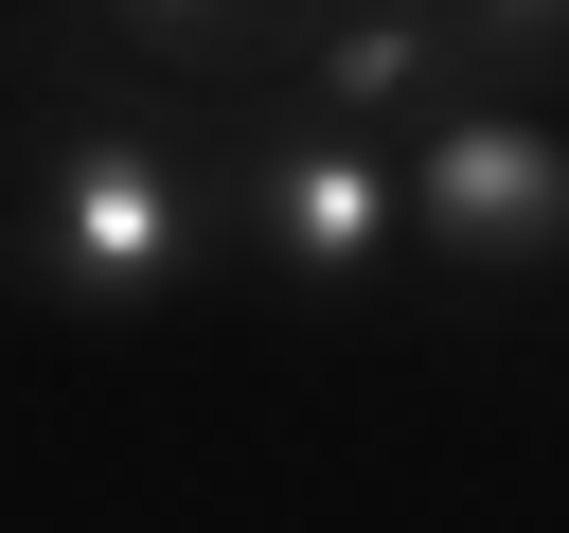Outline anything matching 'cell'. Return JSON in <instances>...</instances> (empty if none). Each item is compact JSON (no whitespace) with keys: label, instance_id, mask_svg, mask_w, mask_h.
<instances>
[{"label":"cell","instance_id":"obj_3","mask_svg":"<svg viewBox=\"0 0 569 533\" xmlns=\"http://www.w3.org/2000/svg\"><path fill=\"white\" fill-rule=\"evenodd\" d=\"M213 213H231V266L284 284V302H391V266H409V195H391V160L284 124L267 89L213 107Z\"/></svg>","mask_w":569,"mask_h":533},{"label":"cell","instance_id":"obj_1","mask_svg":"<svg viewBox=\"0 0 569 533\" xmlns=\"http://www.w3.org/2000/svg\"><path fill=\"white\" fill-rule=\"evenodd\" d=\"M213 107L231 89H142V71H89L53 36L36 107L0 124V302H53V320H178V302H213L231 284Z\"/></svg>","mask_w":569,"mask_h":533},{"label":"cell","instance_id":"obj_2","mask_svg":"<svg viewBox=\"0 0 569 533\" xmlns=\"http://www.w3.org/2000/svg\"><path fill=\"white\" fill-rule=\"evenodd\" d=\"M391 195L445 284H498V302L569 284V107L551 89H445L391 142Z\"/></svg>","mask_w":569,"mask_h":533},{"label":"cell","instance_id":"obj_4","mask_svg":"<svg viewBox=\"0 0 569 533\" xmlns=\"http://www.w3.org/2000/svg\"><path fill=\"white\" fill-rule=\"evenodd\" d=\"M445 89H462V18H445V0H338V18H284V71H267L284 124L373 142V160H391Z\"/></svg>","mask_w":569,"mask_h":533}]
</instances>
